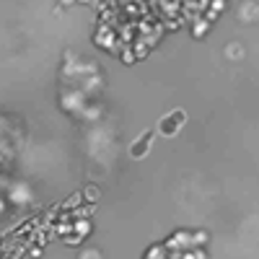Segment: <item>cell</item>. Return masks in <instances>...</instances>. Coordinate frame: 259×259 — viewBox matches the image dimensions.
Here are the masks:
<instances>
[{
	"label": "cell",
	"instance_id": "6da1fadb",
	"mask_svg": "<svg viewBox=\"0 0 259 259\" xmlns=\"http://www.w3.org/2000/svg\"><path fill=\"white\" fill-rule=\"evenodd\" d=\"M187 122V114L181 112V109H177V112H171V114H166L163 119H161V125H158V130H161V135H166V137H171V135H177L179 132V127Z\"/></svg>",
	"mask_w": 259,
	"mask_h": 259
},
{
	"label": "cell",
	"instance_id": "7a4b0ae2",
	"mask_svg": "<svg viewBox=\"0 0 259 259\" xmlns=\"http://www.w3.org/2000/svg\"><path fill=\"white\" fill-rule=\"evenodd\" d=\"M151 143H153V132H143L137 137L135 145H130V155H132V158H143L148 153V148H151Z\"/></svg>",
	"mask_w": 259,
	"mask_h": 259
}]
</instances>
